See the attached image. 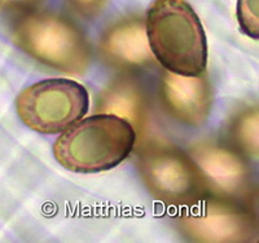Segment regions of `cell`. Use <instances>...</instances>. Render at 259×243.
<instances>
[{"mask_svg": "<svg viewBox=\"0 0 259 243\" xmlns=\"http://www.w3.org/2000/svg\"><path fill=\"white\" fill-rule=\"evenodd\" d=\"M106 109L119 117H135L140 110V99L131 88H118L106 99ZM124 118V117H123Z\"/></svg>", "mask_w": 259, "mask_h": 243, "instance_id": "30bf717a", "label": "cell"}, {"mask_svg": "<svg viewBox=\"0 0 259 243\" xmlns=\"http://www.w3.org/2000/svg\"><path fill=\"white\" fill-rule=\"evenodd\" d=\"M101 48L118 64L142 65L152 59L145 25L139 20L122 21L110 27L101 40Z\"/></svg>", "mask_w": 259, "mask_h": 243, "instance_id": "9c48e42d", "label": "cell"}, {"mask_svg": "<svg viewBox=\"0 0 259 243\" xmlns=\"http://www.w3.org/2000/svg\"><path fill=\"white\" fill-rule=\"evenodd\" d=\"M154 59L179 75H202L207 66V40L202 22L187 0H153L145 20Z\"/></svg>", "mask_w": 259, "mask_h": 243, "instance_id": "6da1fadb", "label": "cell"}, {"mask_svg": "<svg viewBox=\"0 0 259 243\" xmlns=\"http://www.w3.org/2000/svg\"><path fill=\"white\" fill-rule=\"evenodd\" d=\"M192 158L209 181L224 193H237L246 182V168L237 156L219 147L200 143Z\"/></svg>", "mask_w": 259, "mask_h": 243, "instance_id": "ba28073f", "label": "cell"}, {"mask_svg": "<svg viewBox=\"0 0 259 243\" xmlns=\"http://www.w3.org/2000/svg\"><path fill=\"white\" fill-rule=\"evenodd\" d=\"M236 16L241 31L249 38L259 39V0H237Z\"/></svg>", "mask_w": 259, "mask_h": 243, "instance_id": "8fae6325", "label": "cell"}, {"mask_svg": "<svg viewBox=\"0 0 259 243\" xmlns=\"http://www.w3.org/2000/svg\"><path fill=\"white\" fill-rule=\"evenodd\" d=\"M136 131L130 120L112 113L80 119L53 143L62 167L75 173H99L117 167L134 150Z\"/></svg>", "mask_w": 259, "mask_h": 243, "instance_id": "7a4b0ae2", "label": "cell"}, {"mask_svg": "<svg viewBox=\"0 0 259 243\" xmlns=\"http://www.w3.org/2000/svg\"><path fill=\"white\" fill-rule=\"evenodd\" d=\"M90 109L87 88L73 79L51 78L29 85L16 99L22 123L32 131L56 135L79 122Z\"/></svg>", "mask_w": 259, "mask_h": 243, "instance_id": "277c9868", "label": "cell"}, {"mask_svg": "<svg viewBox=\"0 0 259 243\" xmlns=\"http://www.w3.org/2000/svg\"><path fill=\"white\" fill-rule=\"evenodd\" d=\"M242 147L250 153L258 152V113L250 112L244 115L237 128Z\"/></svg>", "mask_w": 259, "mask_h": 243, "instance_id": "7c38bea8", "label": "cell"}, {"mask_svg": "<svg viewBox=\"0 0 259 243\" xmlns=\"http://www.w3.org/2000/svg\"><path fill=\"white\" fill-rule=\"evenodd\" d=\"M183 226L192 238L201 242H241L249 233V225L242 215L210 202L197 205L186 212Z\"/></svg>", "mask_w": 259, "mask_h": 243, "instance_id": "52a82bcc", "label": "cell"}, {"mask_svg": "<svg viewBox=\"0 0 259 243\" xmlns=\"http://www.w3.org/2000/svg\"><path fill=\"white\" fill-rule=\"evenodd\" d=\"M78 12L84 16H95L105 6L106 0H69Z\"/></svg>", "mask_w": 259, "mask_h": 243, "instance_id": "4fadbf2b", "label": "cell"}, {"mask_svg": "<svg viewBox=\"0 0 259 243\" xmlns=\"http://www.w3.org/2000/svg\"><path fill=\"white\" fill-rule=\"evenodd\" d=\"M142 173L149 189L161 200L182 202L196 191L197 173L179 153L157 150L149 153L142 163Z\"/></svg>", "mask_w": 259, "mask_h": 243, "instance_id": "5b68a950", "label": "cell"}, {"mask_svg": "<svg viewBox=\"0 0 259 243\" xmlns=\"http://www.w3.org/2000/svg\"><path fill=\"white\" fill-rule=\"evenodd\" d=\"M162 99L172 117L188 126L206 123L212 94L205 76H187L166 71L162 79Z\"/></svg>", "mask_w": 259, "mask_h": 243, "instance_id": "8992f818", "label": "cell"}, {"mask_svg": "<svg viewBox=\"0 0 259 243\" xmlns=\"http://www.w3.org/2000/svg\"><path fill=\"white\" fill-rule=\"evenodd\" d=\"M20 50L36 61L62 73L79 75L90 65V45L69 18L52 12L25 15L13 27Z\"/></svg>", "mask_w": 259, "mask_h": 243, "instance_id": "3957f363", "label": "cell"}, {"mask_svg": "<svg viewBox=\"0 0 259 243\" xmlns=\"http://www.w3.org/2000/svg\"><path fill=\"white\" fill-rule=\"evenodd\" d=\"M38 0H0V8L12 9V8H22L34 4Z\"/></svg>", "mask_w": 259, "mask_h": 243, "instance_id": "5bb4252c", "label": "cell"}]
</instances>
